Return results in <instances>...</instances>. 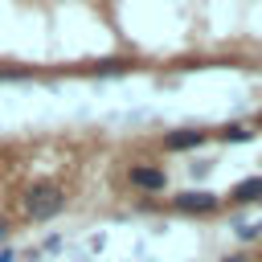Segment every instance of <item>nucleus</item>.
I'll return each instance as SVG.
<instances>
[{"instance_id":"1","label":"nucleus","mask_w":262,"mask_h":262,"mask_svg":"<svg viewBox=\"0 0 262 262\" xmlns=\"http://www.w3.org/2000/svg\"><path fill=\"white\" fill-rule=\"evenodd\" d=\"M61 209H66V188L53 184V180H41V184H33L25 192V213L33 221H53Z\"/></svg>"},{"instance_id":"2","label":"nucleus","mask_w":262,"mask_h":262,"mask_svg":"<svg viewBox=\"0 0 262 262\" xmlns=\"http://www.w3.org/2000/svg\"><path fill=\"white\" fill-rule=\"evenodd\" d=\"M172 205H176L180 213H213V209H217V192H205V188L180 192V196H172Z\"/></svg>"},{"instance_id":"3","label":"nucleus","mask_w":262,"mask_h":262,"mask_svg":"<svg viewBox=\"0 0 262 262\" xmlns=\"http://www.w3.org/2000/svg\"><path fill=\"white\" fill-rule=\"evenodd\" d=\"M164 168H151V164H135L131 168V184L135 188H147V192H156V188H164Z\"/></svg>"},{"instance_id":"4","label":"nucleus","mask_w":262,"mask_h":262,"mask_svg":"<svg viewBox=\"0 0 262 262\" xmlns=\"http://www.w3.org/2000/svg\"><path fill=\"white\" fill-rule=\"evenodd\" d=\"M201 143H205V131H196V127H180L164 139L168 151H188V147H201Z\"/></svg>"},{"instance_id":"5","label":"nucleus","mask_w":262,"mask_h":262,"mask_svg":"<svg viewBox=\"0 0 262 262\" xmlns=\"http://www.w3.org/2000/svg\"><path fill=\"white\" fill-rule=\"evenodd\" d=\"M233 201H237V205H254V201H262V176H246V180H237V184H233Z\"/></svg>"},{"instance_id":"6","label":"nucleus","mask_w":262,"mask_h":262,"mask_svg":"<svg viewBox=\"0 0 262 262\" xmlns=\"http://www.w3.org/2000/svg\"><path fill=\"white\" fill-rule=\"evenodd\" d=\"M250 139H254L250 127H225L221 131V143H250Z\"/></svg>"},{"instance_id":"7","label":"nucleus","mask_w":262,"mask_h":262,"mask_svg":"<svg viewBox=\"0 0 262 262\" xmlns=\"http://www.w3.org/2000/svg\"><path fill=\"white\" fill-rule=\"evenodd\" d=\"M262 233V225H237V237L242 242H250V237H258Z\"/></svg>"},{"instance_id":"8","label":"nucleus","mask_w":262,"mask_h":262,"mask_svg":"<svg viewBox=\"0 0 262 262\" xmlns=\"http://www.w3.org/2000/svg\"><path fill=\"white\" fill-rule=\"evenodd\" d=\"M221 262H250V258H246V254H225Z\"/></svg>"},{"instance_id":"9","label":"nucleus","mask_w":262,"mask_h":262,"mask_svg":"<svg viewBox=\"0 0 262 262\" xmlns=\"http://www.w3.org/2000/svg\"><path fill=\"white\" fill-rule=\"evenodd\" d=\"M0 262H12V250H0Z\"/></svg>"},{"instance_id":"10","label":"nucleus","mask_w":262,"mask_h":262,"mask_svg":"<svg viewBox=\"0 0 262 262\" xmlns=\"http://www.w3.org/2000/svg\"><path fill=\"white\" fill-rule=\"evenodd\" d=\"M4 237H8V225H4V221H0V242H4Z\"/></svg>"},{"instance_id":"11","label":"nucleus","mask_w":262,"mask_h":262,"mask_svg":"<svg viewBox=\"0 0 262 262\" xmlns=\"http://www.w3.org/2000/svg\"><path fill=\"white\" fill-rule=\"evenodd\" d=\"M258 127H262V115H258Z\"/></svg>"}]
</instances>
